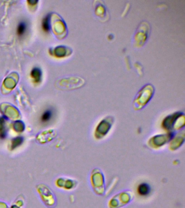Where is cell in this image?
I'll return each mask as SVG.
<instances>
[{
  "mask_svg": "<svg viewBox=\"0 0 185 208\" xmlns=\"http://www.w3.org/2000/svg\"><path fill=\"white\" fill-rule=\"evenodd\" d=\"M138 192L141 196H146L151 192V188L147 183H142L138 187Z\"/></svg>",
  "mask_w": 185,
  "mask_h": 208,
  "instance_id": "obj_6",
  "label": "cell"
},
{
  "mask_svg": "<svg viewBox=\"0 0 185 208\" xmlns=\"http://www.w3.org/2000/svg\"><path fill=\"white\" fill-rule=\"evenodd\" d=\"M22 142H23V138L22 137H18L14 139L12 141V149L16 148L19 145H20L22 143Z\"/></svg>",
  "mask_w": 185,
  "mask_h": 208,
  "instance_id": "obj_8",
  "label": "cell"
},
{
  "mask_svg": "<svg viewBox=\"0 0 185 208\" xmlns=\"http://www.w3.org/2000/svg\"><path fill=\"white\" fill-rule=\"evenodd\" d=\"M4 120L2 118H0V138L1 139H4L6 137V133L4 130Z\"/></svg>",
  "mask_w": 185,
  "mask_h": 208,
  "instance_id": "obj_9",
  "label": "cell"
},
{
  "mask_svg": "<svg viewBox=\"0 0 185 208\" xmlns=\"http://www.w3.org/2000/svg\"><path fill=\"white\" fill-rule=\"evenodd\" d=\"M51 14L48 13L45 16L42 21V28L45 32H49L50 30V19Z\"/></svg>",
  "mask_w": 185,
  "mask_h": 208,
  "instance_id": "obj_5",
  "label": "cell"
},
{
  "mask_svg": "<svg viewBox=\"0 0 185 208\" xmlns=\"http://www.w3.org/2000/svg\"><path fill=\"white\" fill-rule=\"evenodd\" d=\"M144 27H139V29L137 31V34L136 35V41L137 42L139 41L141 37L142 36L141 39H142V45L144 44V42L146 41L147 38V35H148V27L146 26H144Z\"/></svg>",
  "mask_w": 185,
  "mask_h": 208,
  "instance_id": "obj_3",
  "label": "cell"
},
{
  "mask_svg": "<svg viewBox=\"0 0 185 208\" xmlns=\"http://www.w3.org/2000/svg\"><path fill=\"white\" fill-rule=\"evenodd\" d=\"M54 116V111L52 108H49L44 111L41 114L40 117V121L41 123L46 124L52 120Z\"/></svg>",
  "mask_w": 185,
  "mask_h": 208,
  "instance_id": "obj_2",
  "label": "cell"
},
{
  "mask_svg": "<svg viewBox=\"0 0 185 208\" xmlns=\"http://www.w3.org/2000/svg\"><path fill=\"white\" fill-rule=\"evenodd\" d=\"M27 23L26 21H21L19 22L16 28V33L18 37H21L25 34L27 30Z\"/></svg>",
  "mask_w": 185,
  "mask_h": 208,
  "instance_id": "obj_4",
  "label": "cell"
},
{
  "mask_svg": "<svg viewBox=\"0 0 185 208\" xmlns=\"http://www.w3.org/2000/svg\"><path fill=\"white\" fill-rule=\"evenodd\" d=\"M154 92V88L151 85L148 84L143 87L138 93L134 101V105L136 106V108H141L146 105L153 96Z\"/></svg>",
  "mask_w": 185,
  "mask_h": 208,
  "instance_id": "obj_1",
  "label": "cell"
},
{
  "mask_svg": "<svg viewBox=\"0 0 185 208\" xmlns=\"http://www.w3.org/2000/svg\"><path fill=\"white\" fill-rule=\"evenodd\" d=\"M30 76L34 80L35 82H40L41 80V76H42L41 69L38 67L33 68L30 72Z\"/></svg>",
  "mask_w": 185,
  "mask_h": 208,
  "instance_id": "obj_7",
  "label": "cell"
}]
</instances>
